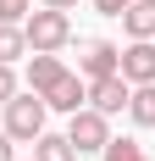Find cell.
<instances>
[{
    "label": "cell",
    "instance_id": "obj_1",
    "mask_svg": "<svg viewBox=\"0 0 155 161\" xmlns=\"http://www.w3.org/2000/svg\"><path fill=\"white\" fill-rule=\"evenodd\" d=\"M45 117H50V106H45V95H33V89H17L11 100H6V139L11 145H33L39 133H45Z\"/></svg>",
    "mask_w": 155,
    "mask_h": 161
},
{
    "label": "cell",
    "instance_id": "obj_2",
    "mask_svg": "<svg viewBox=\"0 0 155 161\" xmlns=\"http://www.w3.org/2000/svg\"><path fill=\"white\" fill-rule=\"evenodd\" d=\"M22 33H28V56H33V50L56 56V50L72 45V17H67V11H50V6H39V11H28Z\"/></svg>",
    "mask_w": 155,
    "mask_h": 161
},
{
    "label": "cell",
    "instance_id": "obj_3",
    "mask_svg": "<svg viewBox=\"0 0 155 161\" xmlns=\"http://www.w3.org/2000/svg\"><path fill=\"white\" fill-rule=\"evenodd\" d=\"M67 139H72L78 156H94V150L111 145V117L94 111V106H83V111H72V122H67Z\"/></svg>",
    "mask_w": 155,
    "mask_h": 161
},
{
    "label": "cell",
    "instance_id": "obj_4",
    "mask_svg": "<svg viewBox=\"0 0 155 161\" xmlns=\"http://www.w3.org/2000/svg\"><path fill=\"white\" fill-rule=\"evenodd\" d=\"M116 67H122V45H111V39H89V45H83V56H78V72H83V83L111 78Z\"/></svg>",
    "mask_w": 155,
    "mask_h": 161
},
{
    "label": "cell",
    "instance_id": "obj_5",
    "mask_svg": "<svg viewBox=\"0 0 155 161\" xmlns=\"http://www.w3.org/2000/svg\"><path fill=\"white\" fill-rule=\"evenodd\" d=\"M45 106H50V111H67V117L83 111V106H89V83H83V72H61V78L45 89Z\"/></svg>",
    "mask_w": 155,
    "mask_h": 161
},
{
    "label": "cell",
    "instance_id": "obj_6",
    "mask_svg": "<svg viewBox=\"0 0 155 161\" xmlns=\"http://www.w3.org/2000/svg\"><path fill=\"white\" fill-rule=\"evenodd\" d=\"M127 100H133V83H127L122 72H111V78H94V83H89V106H94V111H105V117L127 111Z\"/></svg>",
    "mask_w": 155,
    "mask_h": 161
},
{
    "label": "cell",
    "instance_id": "obj_7",
    "mask_svg": "<svg viewBox=\"0 0 155 161\" xmlns=\"http://www.w3.org/2000/svg\"><path fill=\"white\" fill-rule=\"evenodd\" d=\"M116 72H122L127 83H155V39H127Z\"/></svg>",
    "mask_w": 155,
    "mask_h": 161
},
{
    "label": "cell",
    "instance_id": "obj_8",
    "mask_svg": "<svg viewBox=\"0 0 155 161\" xmlns=\"http://www.w3.org/2000/svg\"><path fill=\"white\" fill-rule=\"evenodd\" d=\"M61 72H67L61 56H45V50H33V56H28V89H33V95H45L50 83L61 78Z\"/></svg>",
    "mask_w": 155,
    "mask_h": 161
},
{
    "label": "cell",
    "instance_id": "obj_9",
    "mask_svg": "<svg viewBox=\"0 0 155 161\" xmlns=\"http://www.w3.org/2000/svg\"><path fill=\"white\" fill-rule=\"evenodd\" d=\"M122 28H127V39H155V0H127Z\"/></svg>",
    "mask_w": 155,
    "mask_h": 161
},
{
    "label": "cell",
    "instance_id": "obj_10",
    "mask_svg": "<svg viewBox=\"0 0 155 161\" xmlns=\"http://www.w3.org/2000/svg\"><path fill=\"white\" fill-rule=\"evenodd\" d=\"M33 161H78V150H72V139H67V133H39V139H33Z\"/></svg>",
    "mask_w": 155,
    "mask_h": 161
},
{
    "label": "cell",
    "instance_id": "obj_11",
    "mask_svg": "<svg viewBox=\"0 0 155 161\" xmlns=\"http://www.w3.org/2000/svg\"><path fill=\"white\" fill-rule=\"evenodd\" d=\"M127 117L139 128H155V83H133V100H127Z\"/></svg>",
    "mask_w": 155,
    "mask_h": 161
},
{
    "label": "cell",
    "instance_id": "obj_12",
    "mask_svg": "<svg viewBox=\"0 0 155 161\" xmlns=\"http://www.w3.org/2000/svg\"><path fill=\"white\" fill-rule=\"evenodd\" d=\"M28 56V33L17 28V22H0V61L11 67V61H22Z\"/></svg>",
    "mask_w": 155,
    "mask_h": 161
},
{
    "label": "cell",
    "instance_id": "obj_13",
    "mask_svg": "<svg viewBox=\"0 0 155 161\" xmlns=\"http://www.w3.org/2000/svg\"><path fill=\"white\" fill-rule=\"evenodd\" d=\"M100 156H105V161H150L139 139H116V133H111V145L100 150Z\"/></svg>",
    "mask_w": 155,
    "mask_h": 161
},
{
    "label": "cell",
    "instance_id": "obj_14",
    "mask_svg": "<svg viewBox=\"0 0 155 161\" xmlns=\"http://www.w3.org/2000/svg\"><path fill=\"white\" fill-rule=\"evenodd\" d=\"M28 11H33V0H0V22H28Z\"/></svg>",
    "mask_w": 155,
    "mask_h": 161
},
{
    "label": "cell",
    "instance_id": "obj_15",
    "mask_svg": "<svg viewBox=\"0 0 155 161\" xmlns=\"http://www.w3.org/2000/svg\"><path fill=\"white\" fill-rule=\"evenodd\" d=\"M17 95V72H11V67H6V61H0V106H6V100H11Z\"/></svg>",
    "mask_w": 155,
    "mask_h": 161
},
{
    "label": "cell",
    "instance_id": "obj_16",
    "mask_svg": "<svg viewBox=\"0 0 155 161\" xmlns=\"http://www.w3.org/2000/svg\"><path fill=\"white\" fill-rule=\"evenodd\" d=\"M94 11H100V17H122L127 0H94Z\"/></svg>",
    "mask_w": 155,
    "mask_h": 161
},
{
    "label": "cell",
    "instance_id": "obj_17",
    "mask_svg": "<svg viewBox=\"0 0 155 161\" xmlns=\"http://www.w3.org/2000/svg\"><path fill=\"white\" fill-rule=\"evenodd\" d=\"M39 6H50V11H72L78 0H39Z\"/></svg>",
    "mask_w": 155,
    "mask_h": 161
},
{
    "label": "cell",
    "instance_id": "obj_18",
    "mask_svg": "<svg viewBox=\"0 0 155 161\" xmlns=\"http://www.w3.org/2000/svg\"><path fill=\"white\" fill-rule=\"evenodd\" d=\"M0 161H17V156H11V139H6V133H0Z\"/></svg>",
    "mask_w": 155,
    "mask_h": 161
}]
</instances>
